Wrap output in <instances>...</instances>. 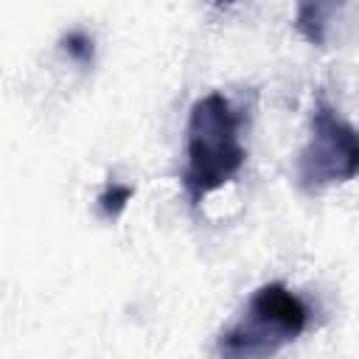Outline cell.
I'll list each match as a JSON object with an SVG mask.
<instances>
[{
	"label": "cell",
	"mask_w": 359,
	"mask_h": 359,
	"mask_svg": "<svg viewBox=\"0 0 359 359\" xmlns=\"http://www.w3.org/2000/svg\"><path fill=\"white\" fill-rule=\"evenodd\" d=\"M309 325V306L306 300L292 292L286 283L272 280L252 292L241 317L224 328L216 339L219 356L233 359H255L272 356L283 345L294 342Z\"/></svg>",
	"instance_id": "2"
},
{
	"label": "cell",
	"mask_w": 359,
	"mask_h": 359,
	"mask_svg": "<svg viewBox=\"0 0 359 359\" xmlns=\"http://www.w3.org/2000/svg\"><path fill=\"white\" fill-rule=\"evenodd\" d=\"M244 123H247L244 109H238L219 90L191 104L185 123L182 188L194 208L202 205L213 191L227 185L244 168L247 163V149L241 140Z\"/></svg>",
	"instance_id": "1"
},
{
	"label": "cell",
	"mask_w": 359,
	"mask_h": 359,
	"mask_svg": "<svg viewBox=\"0 0 359 359\" xmlns=\"http://www.w3.org/2000/svg\"><path fill=\"white\" fill-rule=\"evenodd\" d=\"M62 50L67 53V59H73L76 65L81 67H90L93 59H95V45H93V36L84 34V31H67L62 36Z\"/></svg>",
	"instance_id": "6"
},
{
	"label": "cell",
	"mask_w": 359,
	"mask_h": 359,
	"mask_svg": "<svg viewBox=\"0 0 359 359\" xmlns=\"http://www.w3.org/2000/svg\"><path fill=\"white\" fill-rule=\"evenodd\" d=\"M210 6H216V8H227V6H233L236 0H208Z\"/></svg>",
	"instance_id": "7"
},
{
	"label": "cell",
	"mask_w": 359,
	"mask_h": 359,
	"mask_svg": "<svg viewBox=\"0 0 359 359\" xmlns=\"http://www.w3.org/2000/svg\"><path fill=\"white\" fill-rule=\"evenodd\" d=\"M132 194H135V188L126 185V182H107L104 191L98 194V213H101L104 219H109V222L118 219V216L126 210Z\"/></svg>",
	"instance_id": "5"
},
{
	"label": "cell",
	"mask_w": 359,
	"mask_h": 359,
	"mask_svg": "<svg viewBox=\"0 0 359 359\" xmlns=\"http://www.w3.org/2000/svg\"><path fill=\"white\" fill-rule=\"evenodd\" d=\"M359 171L356 129L339 115L328 98H317L311 107L309 137L294 163V182L303 194L317 196L334 185L353 180Z\"/></svg>",
	"instance_id": "3"
},
{
	"label": "cell",
	"mask_w": 359,
	"mask_h": 359,
	"mask_svg": "<svg viewBox=\"0 0 359 359\" xmlns=\"http://www.w3.org/2000/svg\"><path fill=\"white\" fill-rule=\"evenodd\" d=\"M294 25L311 45H323L325 42V11H323L320 0H303L297 8Z\"/></svg>",
	"instance_id": "4"
}]
</instances>
